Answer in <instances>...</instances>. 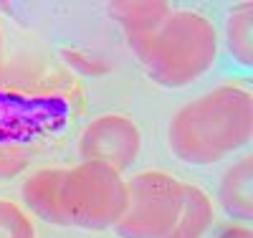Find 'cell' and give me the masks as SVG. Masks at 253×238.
Masks as SVG:
<instances>
[{
    "label": "cell",
    "mask_w": 253,
    "mask_h": 238,
    "mask_svg": "<svg viewBox=\"0 0 253 238\" xmlns=\"http://www.w3.org/2000/svg\"><path fill=\"white\" fill-rule=\"evenodd\" d=\"M253 137V94L238 84H220L187 101L167 127L172 155L187 165H213L246 147Z\"/></svg>",
    "instance_id": "obj_1"
},
{
    "label": "cell",
    "mask_w": 253,
    "mask_h": 238,
    "mask_svg": "<svg viewBox=\"0 0 253 238\" xmlns=\"http://www.w3.org/2000/svg\"><path fill=\"white\" fill-rule=\"evenodd\" d=\"M152 81L180 89L205 76L218 58V31L198 10H172L142 38L129 41Z\"/></svg>",
    "instance_id": "obj_2"
},
{
    "label": "cell",
    "mask_w": 253,
    "mask_h": 238,
    "mask_svg": "<svg viewBox=\"0 0 253 238\" xmlns=\"http://www.w3.org/2000/svg\"><path fill=\"white\" fill-rule=\"evenodd\" d=\"M126 208V180L114 167L81 160L63 172L61 210L69 226L86 231H104L117 226Z\"/></svg>",
    "instance_id": "obj_3"
},
{
    "label": "cell",
    "mask_w": 253,
    "mask_h": 238,
    "mask_svg": "<svg viewBox=\"0 0 253 238\" xmlns=\"http://www.w3.org/2000/svg\"><path fill=\"white\" fill-rule=\"evenodd\" d=\"M182 183L162 170H142L126 183V208L117 221L122 238H165L180 218Z\"/></svg>",
    "instance_id": "obj_4"
},
{
    "label": "cell",
    "mask_w": 253,
    "mask_h": 238,
    "mask_svg": "<svg viewBox=\"0 0 253 238\" xmlns=\"http://www.w3.org/2000/svg\"><path fill=\"white\" fill-rule=\"evenodd\" d=\"M139 127L124 114H101L91 119L79 137L81 160H94L114 167L117 172L132 167L139 157Z\"/></svg>",
    "instance_id": "obj_5"
},
{
    "label": "cell",
    "mask_w": 253,
    "mask_h": 238,
    "mask_svg": "<svg viewBox=\"0 0 253 238\" xmlns=\"http://www.w3.org/2000/svg\"><path fill=\"white\" fill-rule=\"evenodd\" d=\"M61 167H46L38 170L23 183V203L31 208L33 215L51 226H69L66 215L61 210V180H63Z\"/></svg>",
    "instance_id": "obj_6"
},
{
    "label": "cell",
    "mask_w": 253,
    "mask_h": 238,
    "mask_svg": "<svg viewBox=\"0 0 253 238\" xmlns=\"http://www.w3.org/2000/svg\"><path fill=\"white\" fill-rule=\"evenodd\" d=\"M218 198L228 215L243 223L253 218V155H243L223 172Z\"/></svg>",
    "instance_id": "obj_7"
},
{
    "label": "cell",
    "mask_w": 253,
    "mask_h": 238,
    "mask_svg": "<svg viewBox=\"0 0 253 238\" xmlns=\"http://www.w3.org/2000/svg\"><path fill=\"white\" fill-rule=\"evenodd\" d=\"M213 218H215L213 200H210L208 192L193 183H182L180 218L165 238H203L208 228L213 226Z\"/></svg>",
    "instance_id": "obj_8"
},
{
    "label": "cell",
    "mask_w": 253,
    "mask_h": 238,
    "mask_svg": "<svg viewBox=\"0 0 253 238\" xmlns=\"http://www.w3.org/2000/svg\"><path fill=\"white\" fill-rule=\"evenodd\" d=\"M107 10L124 28L126 41H134V38L152 33L172 13V8L167 3H112Z\"/></svg>",
    "instance_id": "obj_9"
},
{
    "label": "cell",
    "mask_w": 253,
    "mask_h": 238,
    "mask_svg": "<svg viewBox=\"0 0 253 238\" xmlns=\"http://www.w3.org/2000/svg\"><path fill=\"white\" fill-rule=\"evenodd\" d=\"M225 43L228 51L241 66H253V5L241 3L228 13L225 20Z\"/></svg>",
    "instance_id": "obj_10"
},
{
    "label": "cell",
    "mask_w": 253,
    "mask_h": 238,
    "mask_svg": "<svg viewBox=\"0 0 253 238\" xmlns=\"http://www.w3.org/2000/svg\"><path fill=\"white\" fill-rule=\"evenodd\" d=\"M0 238H36L28 213L13 200L0 198Z\"/></svg>",
    "instance_id": "obj_11"
},
{
    "label": "cell",
    "mask_w": 253,
    "mask_h": 238,
    "mask_svg": "<svg viewBox=\"0 0 253 238\" xmlns=\"http://www.w3.org/2000/svg\"><path fill=\"white\" fill-rule=\"evenodd\" d=\"M26 149L15 142H0V180H13L26 170Z\"/></svg>",
    "instance_id": "obj_12"
},
{
    "label": "cell",
    "mask_w": 253,
    "mask_h": 238,
    "mask_svg": "<svg viewBox=\"0 0 253 238\" xmlns=\"http://www.w3.org/2000/svg\"><path fill=\"white\" fill-rule=\"evenodd\" d=\"M215 238H253V231L248 226H228Z\"/></svg>",
    "instance_id": "obj_13"
},
{
    "label": "cell",
    "mask_w": 253,
    "mask_h": 238,
    "mask_svg": "<svg viewBox=\"0 0 253 238\" xmlns=\"http://www.w3.org/2000/svg\"><path fill=\"white\" fill-rule=\"evenodd\" d=\"M0 69H3V33H0Z\"/></svg>",
    "instance_id": "obj_14"
}]
</instances>
